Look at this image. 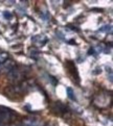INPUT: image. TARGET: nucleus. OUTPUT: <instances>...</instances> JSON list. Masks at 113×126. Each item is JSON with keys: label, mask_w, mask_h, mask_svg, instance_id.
Masks as SVG:
<instances>
[{"label": "nucleus", "mask_w": 113, "mask_h": 126, "mask_svg": "<svg viewBox=\"0 0 113 126\" xmlns=\"http://www.w3.org/2000/svg\"><path fill=\"white\" fill-rule=\"evenodd\" d=\"M7 75H8V79H10V81L14 82L16 84H19L22 81V79H23V73H22V71L16 66L10 72H8Z\"/></svg>", "instance_id": "obj_1"}, {"label": "nucleus", "mask_w": 113, "mask_h": 126, "mask_svg": "<svg viewBox=\"0 0 113 126\" xmlns=\"http://www.w3.org/2000/svg\"><path fill=\"white\" fill-rule=\"evenodd\" d=\"M12 120V110L5 106L0 105V126H6Z\"/></svg>", "instance_id": "obj_2"}, {"label": "nucleus", "mask_w": 113, "mask_h": 126, "mask_svg": "<svg viewBox=\"0 0 113 126\" xmlns=\"http://www.w3.org/2000/svg\"><path fill=\"white\" fill-rule=\"evenodd\" d=\"M22 126H45V122L39 117L30 116L22 120Z\"/></svg>", "instance_id": "obj_3"}, {"label": "nucleus", "mask_w": 113, "mask_h": 126, "mask_svg": "<svg viewBox=\"0 0 113 126\" xmlns=\"http://www.w3.org/2000/svg\"><path fill=\"white\" fill-rule=\"evenodd\" d=\"M31 42H33L36 46H44L45 44L48 42V39L46 35L44 34H38V35H35V37L31 38Z\"/></svg>", "instance_id": "obj_4"}, {"label": "nucleus", "mask_w": 113, "mask_h": 126, "mask_svg": "<svg viewBox=\"0 0 113 126\" xmlns=\"http://www.w3.org/2000/svg\"><path fill=\"white\" fill-rule=\"evenodd\" d=\"M52 110L55 112H57V114H64V112L68 111L67 107L64 104H62L61 102H56L55 105H53V107H52Z\"/></svg>", "instance_id": "obj_5"}, {"label": "nucleus", "mask_w": 113, "mask_h": 126, "mask_svg": "<svg viewBox=\"0 0 113 126\" xmlns=\"http://www.w3.org/2000/svg\"><path fill=\"white\" fill-rule=\"evenodd\" d=\"M66 92H67V95H68V98L71 99V100H75V95H74V92L71 88H67L66 89Z\"/></svg>", "instance_id": "obj_6"}, {"label": "nucleus", "mask_w": 113, "mask_h": 126, "mask_svg": "<svg viewBox=\"0 0 113 126\" xmlns=\"http://www.w3.org/2000/svg\"><path fill=\"white\" fill-rule=\"evenodd\" d=\"M29 52H30V56L33 58H35V60H37L38 56H39V51L37 50V49L36 48H30Z\"/></svg>", "instance_id": "obj_7"}, {"label": "nucleus", "mask_w": 113, "mask_h": 126, "mask_svg": "<svg viewBox=\"0 0 113 126\" xmlns=\"http://www.w3.org/2000/svg\"><path fill=\"white\" fill-rule=\"evenodd\" d=\"M8 54L6 52H0V64H3L5 61H7Z\"/></svg>", "instance_id": "obj_8"}, {"label": "nucleus", "mask_w": 113, "mask_h": 126, "mask_svg": "<svg viewBox=\"0 0 113 126\" xmlns=\"http://www.w3.org/2000/svg\"><path fill=\"white\" fill-rule=\"evenodd\" d=\"M3 16L5 17L6 19H11V18H12V14H11V13H8V12H4Z\"/></svg>", "instance_id": "obj_9"}, {"label": "nucleus", "mask_w": 113, "mask_h": 126, "mask_svg": "<svg viewBox=\"0 0 113 126\" xmlns=\"http://www.w3.org/2000/svg\"><path fill=\"white\" fill-rule=\"evenodd\" d=\"M1 72H2V65L0 64V73H1Z\"/></svg>", "instance_id": "obj_10"}]
</instances>
